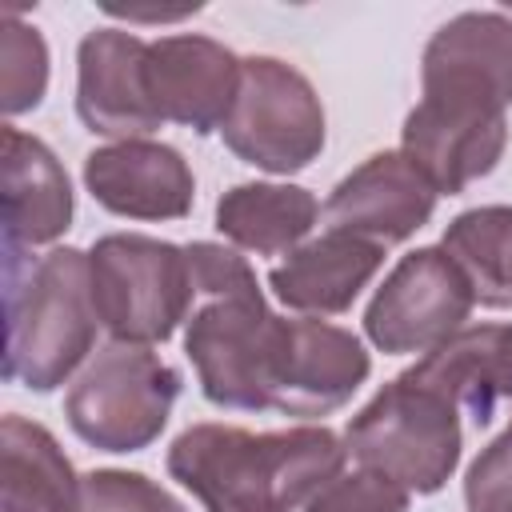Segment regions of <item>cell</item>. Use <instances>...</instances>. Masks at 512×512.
<instances>
[{"label": "cell", "mask_w": 512, "mask_h": 512, "mask_svg": "<svg viewBox=\"0 0 512 512\" xmlns=\"http://www.w3.org/2000/svg\"><path fill=\"white\" fill-rule=\"evenodd\" d=\"M220 136L236 160L288 176L324 152V104L312 80L288 60L244 56L240 88Z\"/></svg>", "instance_id": "7"}, {"label": "cell", "mask_w": 512, "mask_h": 512, "mask_svg": "<svg viewBox=\"0 0 512 512\" xmlns=\"http://www.w3.org/2000/svg\"><path fill=\"white\" fill-rule=\"evenodd\" d=\"M468 512H508L512 508V428H504L464 472Z\"/></svg>", "instance_id": "25"}, {"label": "cell", "mask_w": 512, "mask_h": 512, "mask_svg": "<svg viewBox=\"0 0 512 512\" xmlns=\"http://www.w3.org/2000/svg\"><path fill=\"white\" fill-rule=\"evenodd\" d=\"M476 296L440 244L416 248L392 264L364 308V336L388 356L432 352L464 328Z\"/></svg>", "instance_id": "8"}, {"label": "cell", "mask_w": 512, "mask_h": 512, "mask_svg": "<svg viewBox=\"0 0 512 512\" xmlns=\"http://www.w3.org/2000/svg\"><path fill=\"white\" fill-rule=\"evenodd\" d=\"M4 244L40 248L72 228V184L56 152L12 124H4Z\"/></svg>", "instance_id": "18"}, {"label": "cell", "mask_w": 512, "mask_h": 512, "mask_svg": "<svg viewBox=\"0 0 512 512\" xmlns=\"http://www.w3.org/2000/svg\"><path fill=\"white\" fill-rule=\"evenodd\" d=\"M180 372L144 344H104L64 396L68 428L100 452H144L168 428Z\"/></svg>", "instance_id": "6"}, {"label": "cell", "mask_w": 512, "mask_h": 512, "mask_svg": "<svg viewBox=\"0 0 512 512\" xmlns=\"http://www.w3.org/2000/svg\"><path fill=\"white\" fill-rule=\"evenodd\" d=\"M144 76L164 124H180L196 136H208L220 132L232 112L240 88V56L212 36L172 32L148 44Z\"/></svg>", "instance_id": "12"}, {"label": "cell", "mask_w": 512, "mask_h": 512, "mask_svg": "<svg viewBox=\"0 0 512 512\" xmlns=\"http://www.w3.org/2000/svg\"><path fill=\"white\" fill-rule=\"evenodd\" d=\"M188 252V268H192V284L196 296H220V292H236L256 284L252 264L240 256V248L232 244H212V240H192L184 244Z\"/></svg>", "instance_id": "26"}, {"label": "cell", "mask_w": 512, "mask_h": 512, "mask_svg": "<svg viewBox=\"0 0 512 512\" xmlns=\"http://www.w3.org/2000/svg\"><path fill=\"white\" fill-rule=\"evenodd\" d=\"M48 92V44L44 36L16 20V12L8 8L0 20V108L4 116H20L40 108Z\"/></svg>", "instance_id": "22"}, {"label": "cell", "mask_w": 512, "mask_h": 512, "mask_svg": "<svg viewBox=\"0 0 512 512\" xmlns=\"http://www.w3.org/2000/svg\"><path fill=\"white\" fill-rule=\"evenodd\" d=\"M348 448L324 424L248 432L236 424H192L168 448V476L204 512H296L336 472Z\"/></svg>", "instance_id": "1"}, {"label": "cell", "mask_w": 512, "mask_h": 512, "mask_svg": "<svg viewBox=\"0 0 512 512\" xmlns=\"http://www.w3.org/2000/svg\"><path fill=\"white\" fill-rule=\"evenodd\" d=\"M320 212L324 208L316 204V196L300 184L252 180V184H232L216 200V232L240 252L280 256L304 244Z\"/></svg>", "instance_id": "19"}, {"label": "cell", "mask_w": 512, "mask_h": 512, "mask_svg": "<svg viewBox=\"0 0 512 512\" xmlns=\"http://www.w3.org/2000/svg\"><path fill=\"white\" fill-rule=\"evenodd\" d=\"M508 512H512V508H508Z\"/></svg>", "instance_id": "27"}, {"label": "cell", "mask_w": 512, "mask_h": 512, "mask_svg": "<svg viewBox=\"0 0 512 512\" xmlns=\"http://www.w3.org/2000/svg\"><path fill=\"white\" fill-rule=\"evenodd\" d=\"M148 40L128 28H92L76 48V116L92 136L148 140L164 120L148 96Z\"/></svg>", "instance_id": "9"}, {"label": "cell", "mask_w": 512, "mask_h": 512, "mask_svg": "<svg viewBox=\"0 0 512 512\" xmlns=\"http://www.w3.org/2000/svg\"><path fill=\"white\" fill-rule=\"evenodd\" d=\"M0 460L4 512H76L80 476L44 424L8 412L0 424Z\"/></svg>", "instance_id": "20"}, {"label": "cell", "mask_w": 512, "mask_h": 512, "mask_svg": "<svg viewBox=\"0 0 512 512\" xmlns=\"http://www.w3.org/2000/svg\"><path fill=\"white\" fill-rule=\"evenodd\" d=\"M292 320L264 304L256 284L208 296L184 324V356L208 404L272 412Z\"/></svg>", "instance_id": "3"}, {"label": "cell", "mask_w": 512, "mask_h": 512, "mask_svg": "<svg viewBox=\"0 0 512 512\" xmlns=\"http://www.w3.org/2000/svg\"><path fill=\"white\" fill-rule=\"evenodd\" d=\"M368 372H372V356L356 332L316 316H296L288 332V356L272 412L300 420L332 416L352 400V392L368 380Z\"/></svg>", "instance_id": "15"}, {"label": "cell", "mask_w": 512, "mask_h": 512, "mask_svg": "<svg viewBox=\"0 0 512 512\" xmlns=\"http://www.w3.org/2000/svg\"><path fill=\"white\" fill-rule=\"evenodd\" d=\"M412 492L392 484L380 472L356 468V472H336L300 512H408Z\"/></svg>", "instance_id": "24"}, {"label": "cell", "mask_w": 512, "mask_h": 512, "mask_svg": "<svg viewBox=\"0 0 512 512\" xmlns=\"http://www.w3.org/2000/svg\"><path fill=\"white\" fill-rule=\"evenodd\" d=\"M76 512H188V508L144 472L96 468L80 476Z\"/></svg>", "instance_id": "23"}, {"label": "cell", "mask_w": 512, "mask_h": 512, "mask_svg": "<svg viewBox=\"0 0 512 512\" xmlns=\"http://www.w3.org/2000/svg\"><path fill=\"white\" fill-rule=\"evenodd\" d=\"M404 376L436 388L476 428H488L496 416H508L512 428V324H464Z\"/></svg>", "instance_id": "16"}, {"label": "cell", "mask_w": 512, "mask_h": 512, "mask_svg": "<svg viewBox=\"0 0 512 512\" xmlns=\"http://www.w3.org/2000/svg\"><path fill=\"white\" fill-rule=\"evenodd\" d=\"M508 148V112L420 96L404 116L400 152L424 172L440 196H460L488 176Z\"/></svg>", "instance_id": "11"}, {"label": "cell", "mask_w": 512, "mask_h": 512, "mask_svg": "<svg viewBox=\"0 0 512 512\" xmlns=\"http://www.w3.org/2000/svg\"><path fill=\"white\" fill-rule=\"evenodd\" d=\"M436 200L440 192L424 180V172L400 148H388L372 152L332 188L324 204V224L388 248L416 236L432 220Z\"/></svg>", "instance_id": "13"}, {"label": "cell", "mask_w": 512, "mask_h": 512, "mask_svg": "<svg viewBox=\"0 0 512 512\" xmlns=\"http://www.w3.org/2000/svg\"><path fill=\"white\" fill-rule=\"evenodd\" d=\"M4 380L32 392H56L96 348V304L88 252L52 248L32 256L4 244Z\"/></svg>", "instance_id": "2"}, {"label": "cell", "mask_w": 512, "mask_h": 512, "mask_svg": "<svg viewBox=\"0 0 512 512\" xmlns=\"http://www.w3.org/2000/svg\"><path fill=\"white\" fill-rule=\"evenodd\" d=\"M420 96L508 112L512 104V16L460 12L444 20L420 56Z\"/></svg>", "instance_id": "10"}, {"label": "cell", "mask_w": 512, "mask_h": 512, "mask_svg": "<svg viewBox=\"0 0 512 512\" xmlns=\"http://www.w3.org/2000/svg\"><path fill=\"white\" fill-rule=\"evenodd\" d=\"M440 248L464 272L476 304L512 308V204H480L460 212Z\"/></svg>", "instance_id": "21"}, {"label": "cell", "mask_w": 512, "mask_h": 512, "mask_svg": "<svg viewBox=\"0 0 512 512\" xmlns=\"http://www.w3.org/2000/svg\"><path fill=\"white\" fill-rule=\"evenodd\" d=\"M344 448L356 468L380 472L412 496H432L460 464V412L436 388L400 372L348 420Z\"/></svg>", "instance_id": "4"}, {"label": "cell", "mask_w": 512, "mask_h": 512, "mask_svg": "<svg viewBox=\"0 0 512 512\" xmlns=\"http://www.w3.org/2000/svg\"><path fill=\"white\" fill-rule=\"evenodd\" d=\"M100 328L120 344H164L192 312L188 252L144 232H108L88 248Z\"/></svg>", "instance_id": "5"}, {"label": "cell", "mask_w": 512, "mask_h": 512, "mask_svg": "<svg viewBox=\"0 0 512 512\" xmlns=\"http://www.w3.org/2000/svg\"><path fill=\"white\" fill-rule=\"evenodd\" d=\"M380 264L384 244L324 228L316 240H304L268 272V288L284 308L300 316H340L372 284Z\"/></svg>", "instance_id": "17"}, {"label": "cell", "mask_w": 512, "mask_h": 512, "mask_svg": "<svg viewBox=\"0 0 512 512\" xmlns=\"http://www.w3.org/2000/svg\"><path fill=\"white\" fill-rule=\"evenodd\" d=\"M88 196L128 220H184L196 200V176L180 148L160 140H116L84 156Z\"/></svg>", "instance_id": "14"}]
</instances>
